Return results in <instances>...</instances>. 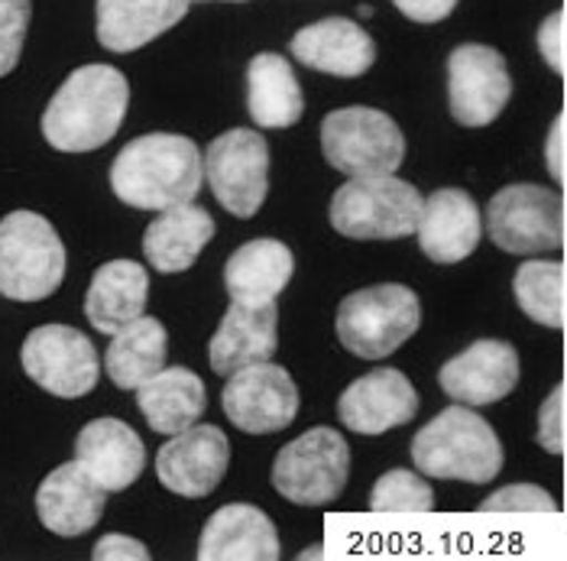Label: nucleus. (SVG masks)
Wrapping results in <instances>:
<instances>
[{
    "label": "nucleus",
    "instance_id": "1",
    "mask_svg": "<svg viewBox=\"0 0 567 561\" xmlns=\"http://www.w3.org/2000/svg\"><path fill=\"white\" fill-rule=\"evenodd\" d=\"M205 182V163L195 140L178 133H143L131 140L114 166V195L140 212H166L195 202Z\"/></svg>",
    "mask_w": 567,
    "mask_h": 561
},
{
    "label": "nucleus",
    "instance_id": "2",
    "mask_svg": "<svg viewBox=\"0 0 567 561\" xmlns=\"http://www.w3.org/2000/svg\"><path fill=\"white\" fill-rule=\"evenodd\" d=\"M131 82L121 69L91 62L75 69L43 111L45 143L59 153L101 150L127 118Z\"/></svg>",
    "mask_w": 567,
    "mask_h": 561
},
{
    "label": "nucleus",
    "instance_id": "3",
    "mask_svg": "<svg viewBox=\"0 0 567 561\" xmlns=\"http://www.w3.org/2000/svg\"><path fill=\"white\" fill-rule=\"evenodd\" d=\"M412 461L422 477L489 483L503 471V445L471 406H447L412 438Z\"/></svg>",
    "mask_w": 567,
    "mask_h": 561
},
{
    "label": "nucleus",
    "instance_id": "4",
    "mask_svg": "<svg viewBox=\"0 0 567 561\" xmlns=\"http://www.w3.org/2000/svg\"><path fill=\"white\" fill-rule=\"evenodd\" d=\"M422 195L395 173L353 175L331 198V227L350 241H399L415 234Z\"/></svg>",
    "mask_w": 567,
    "mask_h": 561
},
{
    "label": "nucleus",
    "instance_id": "5",
    "mask_svg": "<svg viewBox=\"0 0 567 561\" xmlns=\"http://www.w3.org/2000/svg\"><path fill=\"white\" fill-rule=\"evenodd\" d=\"M422 325V303L402 283H380L350 293L338 305L334 332L350 354L383 360L405 345Z\"/></svg>",
    "mask_w": 567,
    "mask_h": 561
},
{
    "label": "nucleus",
    "instance_id": "6",
    "mask_svg": "<svg viewBox=\"0 0 567 561\" xmlns=\"http://www.w3.org/2000/svg\"><path fill=\"white\" fill-rule=\"evenodd\" d=\"M65 279V247L37 212L0 217V296L13 303L49 299Z\"/></svg>",
    "mask_w": 567,
    "mask_h": 561
},
{
    "label": "nucleus",
    "instance_id": "7",
    "mask_svg": "<svg viewBox=\"0 0 567 561\" xmlns=\"http://www.w3.org/2000/svg\"><path fill=\"white\" fill-rule=\"evenodd\" d=\"M489 241L516 257L551 254L565 247V195L548 185L516 182L499 188L483 221Z\"/></svg>",
    "mask_w": 567,
    "mask_h": 561
},
{
    "label": "nucleus",
    "instance_id": "8",
    "mask_svg": "<svg viewBox=\"0 0 567 561\" xmlns=\"http://www.w3.org/2000/svg\"><path fill=\"white\" fill-rule=\"evenodd\" d=\"M321 153L348 178L395 173L405 160V136L377 108H341L321 121Z\"/></svg>",
    "mask_w": 567,
    "mask_h": 561
},
{
    "label": "nucleus",
    "instance_id": "9",
    "mask_svg": "<svg viewBox=\"0 0 567 561\" xmlns=\"http://www.w3.org/2000/svg\"><path fill=\"white\" fill-rule=\"evenodd\" d=\"M350 471V448L344 435L328 426L289 441L272 461V487L299 503V507H324L341 497Z\"/></svg>",
    "mask_w": 567,
    "mask_h": 561
},
{
    "label": "nucleus",
    "instance_id": "10",
    "mask_svg": "<svg viewBox=\"0 0 567 561\" xmlns=\"http://www.w3.org/2000/svg\"><path fill=\"white\" fill-rule=\"evenodd\" d=\"M218 205L234 217H254L269 192V146L262 133L234 128L218 133L202 156Z\"/></svg>",
    "mask_w": 567,
    "mask_h": 561
},
{
    "label": "nucleus",
    "instance_id": "11",
    "mask_svg": "<svg viewBox=\"0 0 567 561\" xmlns=\"http://www.w3.org/2000/svg\"><path fill=\"white\" fill-rule=\"evenodd\" d=\"M20 364L27 377L59 399L87 396L101 380L97 350L72 325H40L20 347Z\"/></svg>",
    "mask_w": 567,
    "mask_h": 561
},
{
    "label": "nucleus",
    "instance_id": "12",
    "mask_svg": "<svg viewBox=\"0 0 567 561\" xmlns=\"http://www.w3.org/2000/svg\"><path fill=\"white\" fill-rule=\"evenodd\" d=\"M220 406L227 419L247 435H269L296 422L299 387L279 364H247L227 377L220 392Z\"/></svg>",
    "mask_w": 567,
    "mask_h": 561
},
{
    "label": "nucleus",
    "instance_id": "13",
    "mask_svg": "<svg viewBox=\"0 0 567 561\" xmlns=\"http://www.w3.org/2000/svg\"><path fill=\"white\" fill-rule=\"evenodd\" d=\"M513 98V79L503 52L481 43L457 45L447 55V104L464 128L493 124Z\"/></svg>",
    "mask_w": 567,
    "mask_h": 561
},
{
    "label": "nucleus",
    "instance_id": "14",
    "mask_svg": "<svg viewBox=\"0 0 567 561\" xmlns=\"http://www.w3.org/2000/svg\"><path fill=\"white\" fill-rule=\"evenodd\" d=\"M230 465V441L218 426H188L169 435L156 455V477L166 490L185 500L208 497Z\"/></svg>",
    "mask_w": 567,
    "mask_h": 561
},
{
    "label": "nucleus",
    "instance_id": "15",
    "mask_svg": "<svg viewBox=\"0 0 567 561\" xmlns=\"http://www.w3.org/2000/svg\"><path fill=\"white\" fill-rule=\"evenodd\" d=\"M519 374H523V364H519L516 347L496 338H483L467 350H461L457 357H451L441 367L437 384L454 402L477 409V406L506 399L519 384Z\"/></svg>",
    "mask_w": 567,
    "mask_h": 561
},
{
    "label": "nucleus",
    "instance_id": "16",
    "mask_svg": "<svg viewBox=\"0 0 567 561\" xmlns=\"http://www.w3.org/2000/svg\"><path fill=\"white\" fill-rule=\"evenodd\" d=\"M338 416L350 432L383 435L419 416V392L402 370L380 367L341 392Z\"/></svg>",
    "mask_w": 567,
    "mask_h": 561
},
{
    "label": "nucleus",
    "instance_id": "17",
    "mask_svg": "<svg viewBox=\"0 0 567 561\" xmlns=\"http://www.w3.org/2000/svg\"><path fill=\"white\" fill-rule=\"evenodd\" d=\"M415 234H419L422 254L432 263H441V266L461 263L481 244V208L464 188H437L422 202Z\"/></svg>",
    "mask_w": 567,
    "mask_h": 561
},
{
    "label": "nucleus",
    "instance_id": "18",
    "mask_svg": "<svg viewBox=\"0 0 567 561\" xmlns=\"http://www.w3.org/2000/svg\"><path fill=\"white\" fill-rule=\"evenodd\" d=\"M104 507H107V490L79 461L59 465L37 490L40 522L62 539H75L94 529L104 517Z\"/></svg>",
    "mask_w": 567,
    "mask_h": 561
},
{
    "label": "nucleus",
    "instance_id": "19",
    "mask_svg": "<svg viewBox=\"0 0 567 561\" xmlns=\"http://www.w3.org/2000/svg\"><path fill=\"white\" fill-rule=\"evenodd\" d=\"M289 52L308 69L338 79H360L377 62V45L370 33L348 17H328L302 27L292 37Z\"/></svg>",
    "mask_w": 567,
    "mask_h": 561
},
{
    "label": "nucleus",
    "instance_id": "20",
    "mask_svg": "<svg viewBox=\"0 0 567 561\" xmlns=\"http://www.w3.org/2000/svg\"><path fill=\"white\" fill-rule=\"evenodd\" d=\"M276 328H279L276 303H230L215 338L208 341L212 370L220 377H230L247 364L272 360L279 347Z\"/></svg>",
    "mask_w": 567,
    "mask_h": 561
},
{
    "label": "nucleus",
    "instance_id": "21",
    "mask_svg": "<svg viewBox=\"0 0 567 561\" xmlns=\"http://www.w3.org/2000/svg\"><path fill=\"white\" fill-rule=\"evenodd\" d=\"M75 461L94 477L107 493L127 490L143 475L146 448L140 435L121 419H91L75 438Z\"/></svg>",
    "mask_w": 567,
    "mask_h": 561
},
{
    "label": "nucleus",
    "instance_id": "22",
    "mask_svg": "<svg viewBox=\"0 0 567 561\" xmlns=\"http://www.w3.org/2000/svg\"><path fill=\"white\" fill-rule=\"evenodd\" d=\"M279 536L269 517L254 503H227L202 529V561H276Z\"/></svg>",
    "mask_w": 567,
    "mask_h": 561
},
{
    "label": "nucleus",
    "instance_id": "23",
    "mask_svg": "<svg viewBox=\"0 0 567 561\" xmlns=\"http://www.w3.org/2000/svg\"><path fill=\"white\" fill-rule=\"evenodd\" d=\"M296 257L282 241L257 237L240 244L224 266V289L230 303H276L289 286Z\"/></svg>",
    "mask_w": 567,
    "mask_h": 561
},
{
    "label": "nucleus",
    "instance_id": "24",
    "mask_svg": "<svg viewBox=\"0 0 567 561\" xmlns=\"http://www.w3.org/2000/svg\"><path fill=\"white\" fill-rule=\"evenodd\" d=\"M133 392H136V406L143 419L159 435H175L195 426L208 409L205 380L185 367H163Z\"/></svg>",
    "mask_w": 567,
    "mask_h": 561
},
{
    "label": "nucleus",
    "instance_id": "25",
    "mask_svg": "<svg viewBox=\"0 0 567 561\" xmlns=\"http://www.w3.org/2000/svg\"><path fill=\"white\" fill-rule=\"evenodd\" d=\"M150 299V276L133 259H111L94 269L85 296V315L94 332L114 335L140 318Z\"/></svg>",
    "mask_w": 567,
    "mask_h": 561
},
{
    "label": "nucleus",
    "instance_id": "26",
    "mask_svg": "<svg viewBox=\"0 0 567 561\" xmlns=\"http://www.w3.org/2000/svg\"><path fill=\"white\" fill-rule=\"evenodd\" d=\"M192 0H97V43L133 52L173 30Z\"/></svg>",
    "mask_w": 567,
    "mask_h": 561
},
{
    "label": "nucleus",
    "instance_id": "27",
    "mask_svg": "<svg viewBox=\"0 0 567 561\" xmlns=\"http://www.w3.org/2000/svg\"><path fill=\"white\" fill-rule=\"evenodd\" d=\"M212 237H215L212 212L198 208L195 202H185L159 212V217L146 227L143 257L159 273H182L212 244Z\"/></svg>",
    "mask_w": 567,
    "mask_h": 561
},
{
    "label": "nucleus",
    "instance_id": "28",
    "mask_svg": "<svg viewBox=\"0 0 567 561\" xmlns=\"http://www.w3.org/2000/svg\"><path fill=\"white\" fill-rule=\"evenodd\" d=\"M247 111L262 130H286L299 124L306 98L286 55L260 52L247 65Z\"/></svg>",
    "mask_w": 567,
    "mask_h": 561
},
{
    "label": "nucleus",
    "instance_id": "29",
    "mask_svg": "<svg viewBox=\"0 0 567 561\" xmlns=\"http://www.w3.org/2000/svg\"><path fill=\"white\" fill-rule=\"evenodd\" d=\"M166 328L153 315H140L111 335L104 354V367L111 384L121 389H136L153 374L166 367Z\"/></svg>",
    "mask_w": 567,
    "mask_h": 561
},
{
    "label": "nucleus",
    "instance_id": "30",
    "mask_svg": "<svg viewBox=\"0 0 567 561\" xmlns=\"http://www.w3.org/2000/svg\"><path fill=\"white\" fill-rule=\"evenodd\" d=\"M565 283L561 259H528L516 269L513 293L525 315L545 328H565Z\"/></svg>",
    "mask_w": 567,
    "mask_h": 561
},
{
    "label": "nucleus",
    "instance_id": "31",
    "mask_svg": "<svg viewBox=\"0 0 567 561\" xmlns=\"http://www.w3.org/2000/svg\"><path fill=\"white\" fill-rule=\"evenodd\" d=\"M370 510L373 513H432L435 490L422 475L393 468L373 483Z\"/></svg>",
    "mask_w": 567,
    "mask_h": 561
},
{
    "label": "nucleus",
    "instance_id": "32",
    "mask_svg": "<svg viewBox=\"0 0 567 561\" xmlns=\"http://www.w3.org/2000/svg\"><path fill=\"white\" fill-rule=\"evenodd\" d=\"M30 13H33L30 0H0V79L10 75L23 55Z\"/></svg>",
    "mask_w": 567,
    "mask_h": 561
},
{
    "label": "nucleus",
    "instance_id": "33",
    "mask_svg": "<svg viewBox=\"0 0 567 561\" xmlns=\"http://www.w3.org/2000/svg\"><path fill=\"white\" fill-rule=\"evenodd\" d=\"M481 513H558V503L535 483H509L483 500Z\"/></svg>",
    "mask_w": 567,
    "mask_h": 561
},
{
    "label": "nucleus",
    "instance_id": "34",
    "mask_svg": "<svg viewBox=\"0 0 567 561\" xmlns=\"http://www.w3.org/2000/svg\"><path fill=\"white\" fill-rule=\"evenodd\" d=\"M565 384L548 392V399L542 402L538 412V445L551 455H565L567 426H565Z\"/></svg>",
    "mask_w": 567,
    "mask_h": 561
},
{
    "label": "nucleus",
    "instance_id": "35",
    "mask_svg": "<svg viewBox=\"0 0 567 561\" xmlns=\"http://www.w3.org/2000/svg\"><path fill=\"white\" fill-rule=\"evenodd\" d=\"M567 13L565 10H555L551 17H545L542 20V27H538V52H542V59L558 72V75H565L567 69Z\"/></svg>",
    "mask_w": 567,
    "mask_h": 561
},
{
    "label": "nucleus",
    "instance_id": "36",
    "mask_svg": "<svg viewBox=\"0 0 567 561\" xmlns=\"http://www.w3.org/2000/svg\"><path fill=\"white\" fill-rule=\"evenodd\" d=\"M94 561H150V549L143 542H136L131 536L121 532H107L97 539V545L91 549Z\"/></svg>",
    "mask_w": 567,
    "mask_h": 561
},
{
    "label": "nucleus",
    "instance_id": "37",
    "mask_svg": "<svg viewBox=\"0 0 567 561\" xmlns=\"http://www.w3.org/2000/svg\"><path fill=\"white\" fill-rule=\"evenodd\" d=\"M567 118L565 111L555 118V124H551V133H548V143H545V166H548V173L551 178L558 182V185H565V175H567Z\"/></svg>",
    "mask_w": 567,
    "mask_h": 561
},
{
    "label": "nucleus",
    "instance_id": "38",
    "mask_svg": "<svg viewBox=\"0 0 567 561\" xmlns=\"http://www.w3.org/2000/svg\"><path fill=\"white\" fill-rule=\"evenodd\" d=\"M393 3L402 17H409L415 23H441L457 7V0H393Z\"/></svg>",
    "mask_w": 567,
    "mask_h": 561
},
{
    "label": "nucleus",
    "instance_id": "39",
    "mask_svg": "<svg viewBox=\"0 0 567 561\" xmlns=\"http://www.w3.org/2000/svg\"><path fill=\"white\" fill-rule=\"evenodd\" d=\"M311 559H324V545H311V549H306V552L299 555V561H311Z\"/></svg>",
    "mask_w": 567,
    "mask_h": 561
},
{
    "label": "nucleus",
    "instance_id": "40",
    "mask_svg": "<svg viewBox=\"0 0 567 561\" xmlns=\"http://www.w3.org/2000/svg\"><path fill=\"white\" fill-rule=\"evenodd\" d=\"M234 3H244V0H234Z\"/></svg>",
    "mask_w": 567,
    "mask_h": 561
}]
</instances>
